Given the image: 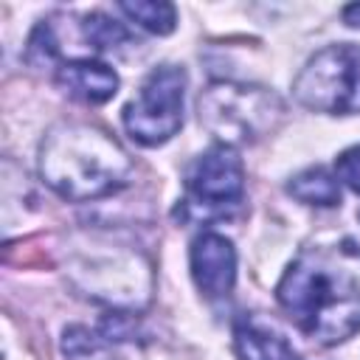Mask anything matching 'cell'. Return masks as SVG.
Returning <instances> with one entry per match:
<instances>
[{
    "label": "cell",
    "instance_id": "obj_3",
    "mask_svg": "<svg viewBox=\"0 0 360 360\" xmlns=\"http://www.w3.org/2000/svg\"><path fill=\"white\" fill-rule=\"evenodd\" d=\"M200 124L222 146H248L284 121V101L259 84L211 82L197 98Z\"/></svg>",
    "mask_w": 360,
    "mask_h": 360
},
{
    "label": "cell",
    "instance_id": "obj_10",
    "mask_svg": "<svg viewBox=\"0 0 360 360\" xmlns=\"http://www.w3.org/2000/svg\"><path fill=\"white\" fill-rule=\"evenodd\" d=\"M233 352L239 360H304L273 326L253 315L233 323Z\"/></svg>",
    "mask_w": 360,
    "mask_h": 360
},
{
    "label": "cell",
    "instance_id": "obj_11",
    "mask_svg": "<svg viewBox=\"0 0 360 360\" xmlns=\"http://www.w3.org/2000/svg\"><path fill=\"white\" fill-rule=\"evenodd\" d=\"M121 343L124 340L104 323H98L96 329L73 323L62 332V352L68 360H124V354L118 352Z\"/></svg>",
    "mask_w": 360,
    "mask_h": 360
},
{
    "label": "cell",
    "instance_id": "obj_13",
    "mask_svg": "<svg viewBox=\"0 0 360 360\" xmlns=\"http://www.w3.org/2000/svg\"><path fill=\"white\" fill-rule=\"evenodd\" d=\"M79 28H82V39L93 51L121 53L127 45H132V34L124 28V22H115L112 17H107L101 11L84 14L82 22H79Z\"/></svg>",
    "mask_w": 360,
    "mask_h": 360
},
{
    "label": "cell",
    "instance_id": "obj_5",
    "mask_svg": "<svg viewBox=\"0 0 360 360\" xmlns=\"http://www.w3.org/2000/svg\"><path fill=\"white\" fill-rule=\"evenodd\" d=\"M186 82V70L177 65H160L141 82L138 96L121 112L124 129L135 143L160 146L180 132Z\"/></svg>",
    "mask_w": 360,
    "mask_h": 360
},
{
    "label": "cell",
    "instance_id": "obj_15",
    "mask_svg": "<svg viewBox=\"0 0 360 360\" xmlns=\"http://www.w3.org/2000/svg\"><path fill=\"white\" fill-rule=\"evenodd\" d=\"M335 177L340 183H346L354 194H360V143L357 146H349L338 155L335 160Z\"/></svg>",
    "mask_w": 360,
    "mask_h": 360
},
{
    "label": "cell",
    "instance_id": "obj_16",
    "mask_svg": "<svg viewBox=\"0 0 360 360\" xmlns=\"http://www.w3.org/2000/svg\"><path fill=\"white\" fill-rule=\"evenodd\" d=\"M343 22L349 28H360V3H352L343 8Z\"/></svg>",
    "mask_w": 360,
    "mask_h": 360
},
{
    "label": "cell",
    "instance_id": "obj_7",
    "mask_svg": "<svg viewBox=\"0 0 360 360\" xmlns=\"http://www.w3.org/2000/svg\"><path fill=\"white\" fill-rule=\"evenodd\" d=\"M186 188H188V200H186L188 208L205 214H225L228 208L239 205L245 194L242 158L231 146L222 143L211 146L191 163L186 174Z\"/></svg>",
    "mask_w": 360,
    "mask_h": 360
},
{
    "label": "cell",
    "instance_id": "obj_6",
    "mask_svg": "<svg viewBox=\"0 0 360 360\" xmlns=\"http://www.w3.org/2000/svg\"><path fill=\"white\" fill-rule=\"evenodd\" d=\"M70 276L84 295L96 301H107L118 309L141 307L149 298L152 276L149 264L138 253H124V250H107V253H82L70 264Z\"/></svg>",
    "mask_w": 360,
    "mask_h": 360
},
{
    "label": "cell",
    "instance_id": "obj_14",
    "mask_svg": "<svg viewBox=\"0 0 360 360\" xmlns=\"http://www.w3.org/2000/svg\"><path fill=\"white\" fill-rule=\"evenodd\" d=\"M118 11L127 14V20L138 22L141 28L152 31V34H172L177 25V8L172 3L163 0H124L118 3Z\"/></svg>",
    "mask_w": 360,
    "mask_h": 360
},
{
    "label": "cell",
    "instance_id": "obj_12",
    "mask_svg": "<svg viewBox=\"0 0 360 360\" xmlns=\"http://www.w3.org/2000/svg\"><path fill=\"white\" fill-rule=\"evenodd\" d=\"M287 194H292L298 202L307 205H318V208H332L340 205V183L332 172H326L323 166H309L304 172H298L290 183H287Z\"/></svg>",
    "mask_w": 360,
    "mask_h": 360
},
{
    "label": "cell",
    "instance_id": "obj_8",
    "mask_svg": "<svg viewBox=\"0 0 360 360\" xmlns=\"http://www.w3.org/2000/svg\"><path fill=\"white\" fill-rule=\"evenodd\" d=\"M191 276L205 298H225L236 284V250L233 242L217 231H202L188 250Z\"/></svg>",
    "mask_w": 360,
    "mask_h": 360
},
{
    "label": "cell",
    "instance_id": "obj_4",
    "mask_svg": "<svg viewBox=\"0 0 360 360\" xmlns=\"http://www.w3.org/2000/svg\"><path fill=\"white\" fill-rule=\"evenodd\" d=\"M292 96L312 112H360V48L343 42L318 51L295 76Z\"/></svg>",
    "mask_w": 360,
    "mask_h": 360
},
{
    "label": "cell",
    "instance_id": "obj_2",
    "mask_svg": "<svg viewBox=\"0 0 360 360\" xmlns=\"http://www.w3.org/2000/svg\"><path fill=\"white\" fill-rule=\"evenodd\" d=\"M129 172V152L118 143V138L93 124L59 121L39 143V177L48 188L73 202L118 191Z\"/></svg>",
    "mask_w": 360,
    "mask_h": 360
},
{
    "label": "cell",
    "instance_id": "obj_9",
    "mask_svg": "<svg viewBox=\"0 0 360 360\" xmlns=\"http://www.w3.org/2000/svg\"><path fill=\"white\" fill-rule=\"evenodd\" d=\"M56 84L76 101L104 104L118 93V73L98 59H70L56 68Z\"/></svg>",
    "mask_w": 360,
    "mask_h": 360
},
{
    "label": "cell",
    "instance_id": "obj_1",
    "mask_svg": "<svg viewBox=\"0 0 360 360\" xmlns=\"http://www.w3.org/2000/svg\"><path fill=\"white\" fill-rule=\"evenodd\" d=\"M276 298L287 318L315 343L338 346L360 332V253L307 248L284 270Z\"/></svg>",
    "mask_w": 360,
    "mask_h": 360
}]
</instances>
